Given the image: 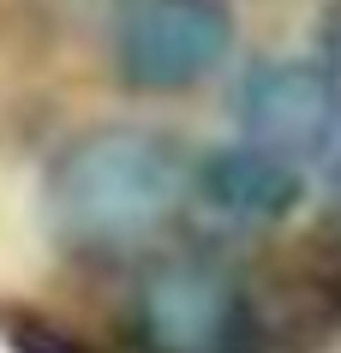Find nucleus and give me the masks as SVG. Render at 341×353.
Here are the masks:
<instances>
[{"label":"nucleus","mask_w":341,"mask_h":353,"mask_svg":"<svg viewBox=\"0 0 341 353\" xmlns=\"http://www.w3.org/2000/svg\"><path fill=\"white\" fill-rule=\"evenodd\" d=\"M132 330L144 353H246V294L216 263H156L132 294Z\"/></svg>","instance_id":"3"},{"label":"nucleus","mask_w":341,"mask_h":353,"mask_svg":"<svg viewBox=\"0 0 341 353\" xmlns=\"http://www.w3.org/2000/svg\"><path fill=\"white\" fill-rule=\"evenodd\" d=\"M192 192V162L168 132L96 126L54 156L48 216L72 245H132Z\"/></svg>","instance_id":"1"},{"label":"nucleus","mask_w":341,"mask_h":353,"mask_svg":"<svg viewBox=\"0 0 341 353\" xmlns=\"http://www.w3.org/2000/svg\"><path fill=\"white\" fill-rule=\"evenodd\" d=\"M240 138L287 162H318L341 138V72L318 60H258L234 84Z\"/></svg>","instance_id":"4"},{"label":"nucleus","mask_w":341,"mask_h":353,"mask_svg":"<svg viewBox=\"0 0 341 353\" xmlns=\"http://www.w3.org/2000/svg\"><path fill=\"white\" fill-rule=\"evenodd\" d=\"M329 180H335V192H341V138H335V150H329Z\"/></svg>","instance_id":"7"},{"label":"nucleus","mask_w":341,"mask_h":353,"mask_svg":"<svg viewBox=\"0 0 341 353\" xmlns=\"http://www.w3.org/2000/svg\"><path fill=\"white\" fill-rule=\"evenodd\" d=\"M192 186L209 210H222L234 222H282L300 204L305 180H300V162H287L251 138H234V144L209 150L204 162H192Z\"/></svg>","instance_id":"5"},{"label":"nucleus","mask_w":341,"mask_h":353,"mask_svg":"<svg viewBox=\"0 0 341 353\" xmlns=\"http://www.w3.org/2000/svg\"><path fill=\"white\" fill-rule=\"evenodd\" d=\"M120 84L174 96L204 84L234 48V12L222 0H120L108 30Z\"/></svg>","instance_id":"2"},{"label":"nucleus","mask_w":341,"mask_h":353,"mask_svg":"<svg viewBox=\"0 0 341 353\" xmlns=\"http://www.w3.org/2000/svg\"><path fill=\"white\" fill-rule=\"evenodd\" d=\"M323 42H329V66L341 72V6L329 12V37H323Z\"/></svg>","instance_id":"6"}]
</instances>
